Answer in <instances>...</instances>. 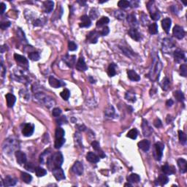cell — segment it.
I'll return each instance as SVG.
<instances>
[{"instance_id": "obj_1", "label": "cell", "mask_w": 187, "mask_h": 187, "mask_svg": "<svg viewBox=\"0 0 187 187\" xmlns=\"http://www.w3.org/2000/svg\"><path fill=\"white\" fill-rule=\"evenodd\" d=\"M64 162L63 155L61 152H56L47 160V165L48 168L53 169L56 167H61Z\"/></svg>"}, {"instance_id": "obj_2", "label": "cell", "mask_w": 187, "mask_h": 187, "mask_svg": "<svg viewBox=\"0 0 187 187\" xmlns=\"http://www.w3.org/2000/svg\"><path fill=\"white\" fill-rule=\"evenodd\" d=\"M162 69V63L160 60L159 59V56H157L156 58H153V65H152V69H151L150 73V78L151 80H156V79L159 78V75H160V72Z\"/></svg>"}, {"instance_id": "obj_3", "label": "cell", "mask_w": 187, "mask_h": 187, "mask_svg": "<svg viewBox=\"0 0 187 187\" xmlns=\"http://www.w3.org/2000/svg\"><path fill=\"white\" fill-rule=\"evenodd\" d=\"M34 98L40 103V104H43L48 108L52 107L53 105L55 104V100L54 98L49 96L45 95L43 93H37L34 94Z\"/></svg>"}, {"instance_id": "obj_4", "label": "cell", "mask_w": 187, "mask_h": 187, "mask_svg": "<svg viewBox=\"0 0 187 187\" xmlns=\"http://www.w3.org/2000/svg\"><path fill=\"white\" fill-rule=\"evenodd\" d=\"M147 8L150 12L151 18L152 20L157 21L160 19V13L157 8L155 6L154 2L153 1H150L147 3Z\"/></svg>"}, {"instance_id": "obj_5", "label": "cell", "mask_w": 187, "mask_h": 187, "mask_svg": "<svg viewBox=\"0 0 187 187\" xmlns=\"http://www.w3.org/2000/svg\"><path fill=\"white\" fill-rule=\"evenodd\" d=\"M17 148V140L14 139L12 137H10L8 139L5 140L3 145V149L7 152H11Z\"/></svg>"}, {"instance_id": "obj_6", "label": "cell", "mask_w": 187, "mask_h": 187, "mask_svg": "<svg viewBox=\"0 0 187 187\" xmlns=\"http://www.w3.org/2000/svg\"><path fill=\"white\" fill-rule=\"evenodd\" d=\"M164 148V145L161 142H157L154 145V151H153V157L157 161L162 160L163 155V150Z\"/></svg>"}, {"instance_id": "obj_7", "label": "cell", "mask_w": 187, "mask_h": 187, "mask_svg": "<svg viewBox=\"0 0 187 187\" xmlns=\"http://www.w3.org/2000/svg\"><path fill=\"white\" fill-rule=\"evenodd\" d=\"M100 36V32L97 31H91L86 36V40L89 43H92V44H95L98 41V38Z\"/></svg>"}, {"instance_id": "obj_8", "label": "cell", "mask_w": 187, "mask_h": 187, "mask_svg": "<svg viewBox=\"0 0 187 187\" xmlns=\"http://www.w3.org/2000/svg\"><path fill=\"white\" fill-rule=\"evenodd\" d=\"M173 34L177 39L181 40L185 36V31L183 29V27L178 26V25H175L173 27Z\"/></svg>"}, {"instance_id": "obj_9", "label": "cell", "mask_w": 187, "mask_h": 187, "mask_svg": "<svg viewBox=\"0 0 187 187\" xmlns=\"http://www.w3.org/2000/svg\"><path fill=\"white\" fill-rule=\"evenodd\" d=\"M142 129H143V134L145 137H149L153 133V129L150 126L146 119H143L142 122Z\"/></svg>"}, {"instance_id": "obj_10", "label": "cell", "mask_w": 187, "mask_h": 187, "mask_svg": "<svg viewBox=\"0 0 187 187\" xmlns=\"http://www.w3.org/2000/svg\"><path fill=\"white\" fill-rule=\"evenodd\" d=\"M52 173L57 181L65 179V174L61 167H56L52 170Z\"/></svg>"}, {"instance_id": "obj_11", "label": "cell", "mask_w": 187, "mask_h": 187, "mask_svg": "<svg viewBox=\"0 0 187 187\" xmlns=\"http://www.w3.org/2000/svg\"><path fill=\"white\" fill-rule=\"evenodd\" d=\"M15 157H16L17 162L19 163L20 165H23V164H26V160H27L26 153L21 151H16L15 153Z\"/></svg>"}, {"instance_id": "obj_12", "label": "cell", "mask_w": 187, "mask_h": 187, "mask_svg": "<svg viewBox=\"0 0 187 187\" xmlns=\"http://www.w3.org/2000/svg\"><path fill=\"white\" fill-rule=\"evenodd\" d=\"M72 171L78 175H81L83 173V165L80 162H75V164L72 167Z\"/></svg>"}, {"instance_id": "obj_13", "label": "cell", "mask_w": 187, "mask_h": 187, "mask_svg": "<svg viewBox=\"0 0 187 187\" xmlns=\"http://www.w3.org/2000/svg\"><path fill=\"white\" fill-rule=\"evenodd\" d=\"M34 130V126L32 124H26L22 129V134L25 137H29L32 135Z\"/></svg>"}, {"instance_id": "obj_14", "label": "cell", "mask_w": 187, "mask_h": 187, "mask_svg": "<svg viewBox=\"0 0 187 187\" xmlns=\"http://www.w3.org/2000/svg\"><path fill=\"white\" fill-rule=\"evenodd\" d=\"M128 34L130 36L132 39H133L135 41H140L142 39L141 34L138 32V29L136 28H131L128 32Z\"/></svg>"}, {"instance_id": "obj_15", "label": "cell", "mask_w": 187, "mask_h": 187, "mask_svg": "<svg viewBox=\"0 0 187 187\" xmlns=\"http://www.w3.org/2000/svg\"><path fill=\"white\" fill-rule=\"evenodd\" d=\"M48 81H49L50 86L53 88H55V89H58V88H60L61 86H65V83L56 79L54 76H50Z\"/></svg>"}, {"instance_id": "obj_16", "label": "cell", "mask_w": 187, "mask_h": 187, "mask_svg": "<svg viewBox=\"0 0 187 187\" xmlns=\"http://www.w3.org/2000/svg\"><path fill=\"white\" fill-rule=\"evenodd\" d=\"M175 43L173 42V40L170 38H164L163 40L162 43V48L163 51H164L166 52L167 49H170V48H173L175 46Z\"/></svg>"}, {"instance_id": "obj_17", "label": "cell", "mask_w": 187, "mask_h": 187, "mask_svg": "<svg viewBox=\"0 0 187 187\" xmlns=\"http://www.w3.org/2000/svg\"><path fill=\"white\" fill-rule=\"evenodd\" d=\"M80 21H81V22L79 23V26L80 27L88 28L91 25V21L90 18L86 15H82L81 17H80Z\"/></svg>"}, {"instance_id": "obj_18", "label": "cell", "mask_w": 187, "mask_h": 187, "mask_svg": "<svg viewBox=\"0 0 187 187\" xmlns=\"http://www.w3.org/2000/svg\"><path fill=\"white\" fill-rule=\"evenodd\" d=\"M17 179L13 177L10 176V175H8L6 176V178L4 179V181H2L3 182V184L2 186H13L16 184L17 183Z\"/></svg>"}, {"instance_id": "obj_19", "label": "cell", "mask_w": 187, "mask_h": 187, "mask_svg": "<svg viewBox=\"0 0 187 187\" xmlns=\"http://www.w3.org/2000/svg\"><path fill=\"white\" fill-rule=\"evenodd\" d=\"M76 69L79 71H83V72L88 69V67L86 65V62H85L83 57H80L78 58V62L76 64Z\"/></svg>"}, {"instance_id": "obj_20", "label": "cell", "mask_w": 187, "mask_h": 187, "mask_svg": "<svg viewBox=\"0 0 187 187\" xmlns=\"http://www.w3.org/2000/svg\"><path fill=\"white\" fill-rule=\"evenodd\" d=\"M162 171L165 175H173V174L175 173V168L173 166H170L167 164H165L162 167Z\"/></svg>"}, {"instance_id": "obj_21", "label": "cell", "mask_w": 187, "mask_h": 187, "mask_svg": "<svg viewBox=\"0 0 187 187\" xmlns=\"http://www.w3.org/2000/svg\"><path fill=\"white\" fill-rule=\"evenodd\" d=\"M173 56L174 58H175V61L177 62V63H179V62H181L182 60H184L185 58V53L180 49H178L174 51Z\"/></svg>"}, {"instance_id": "obj_22", "label": "cell", "mask_w": 187, "mask_h": 187, "mask_svg": "<svg viewBox=\"0 0 187 187\" xmlns=\"http://www.w3.org/2000/svg\"><path fill=\"white\" fill-rule=\"evenodd\" d=\"M14 58L16 61V62L20 65H22L23 67H24V65H26V67H28V60L24 56H23L15 54H14Z\"/></svg>"}, {"instance_id": "obj_23", "label": "cell", "mask_w": 187, "mask_h": 187, "mask_svg": "<svg viewBox=\"0 0 187 187\" xmlns=\"http://www.w3.org/2000/svg\"><path fill=\"white\" fill-rule=\"evenodd\" d=\"M54 8V2L53 1H45L43 2V10L46 13H50L52 12Z\"/></svg>"}, {"instance_id": "obj_24", "label": "cell", "mask_w": 187, "mask_h": 187, "mask_svg": "<svg viewBox=\"0 0 187 187\" xmlns=\"http://www.w3.org/2000/svg\"><path fill=\"white\" fill-rule=\"evenodd\" d=\"M138 147L145 152L148 151L150 149L151 143H150V141L148 140H141V141H140L139 143H138Z\"/></svg>"}, {"instance_id": "obj_25", "label": "cell", "mask_w": 187, "mask_h": 187, "mask_svg": "<svg viewBox=\"0 0 187 187\" xmlns=\"http://www.w3.org/2000/svg\"><path fill=\"white\" fill-rule=\"evenodd\" d=\"M75 56H69L66 55L64 57L63 60L65 63L67 65V66H69V67H73L74 65H75Z\"/></svg>"}, {"instance_id": "obj_26", "label": "cell", "mask_w": 187, "mask_h": 187, "mask_svg": "<svg viewBox=\"0 0 187 187\" xmlns=\"http://www.w3.org/2000/svg\"><path fill=\"white\" fill-rule=\"evenodd\" d=\"M171 23H172V21L170 18H166V19H163L162 21V28L164 29V30L165 31V32L167 34H168L170 32V29L171 27Z\"/></svg>"}, {"instance_id": "obj_27", "label": "cell", "mask_w": 187, "mask_h": 187, "mask_svg": "<svg viewBox=\"0 0 187 187\" xmlns=\"http://www.w3.org/2000/svg\"><path fill=\"white\" fill-rule=\"evenodd\" d=\"M86 160L91 163H97L100 161V157L93 152H89L86 155Z\"/></svg>"}, {"instance_id": "obj_28", "label": "cell", "mask_w": 187, "mask_h": 187, "mask_svg": "<svg viewBox=\"0 0 187 187\" xmlns=\"http://www.w3.org/2000/svg\"><path fill=\"white\" fill-rule=\"evenodd\" d=\"M178 165L179 167L180 172L181 173H185L187 171V162L184 159H179L177 162Z\"/></svg>"}, {"instance_id": "obj_29", "label": "cell", "mask_w": 187, "mask_h": 187, "mask_svg": "<svg viewBox=\"0 0 187 187\" xmlns=\"http://www.w3.org/2000/svg\"><path fill=\"white\" fill-rule=\"evenodd\" d=\"M6 101L7 105L8 107H12L15 104V101H16V97L12 94H6Z\"/></svg>"}, {"instance_id": "obj_30", "label": "cell", "mask_w": 187, "mask_h": 187, "mask_svg": "<svg viewBox=\"0 0 187 187\" xmlns=\"http://www.w3.org/2000/svg\"><path fill=\"white\" fill-rule=\"evenodd\" d=\"M127 75L129 80H132V81H139L140 80V75L132 69H129L127 71Z\"/></svg>"}, {"instance_id": "obj_31", "label": "cell", "mask_w": 187, "mask_h": 187, "mask_svg": "<svg viewBox=\"0 0 187 187\" xmlns=\"http://www.w3.org/2000/svg\"><path fill=\"white\" fill-rule=\"evenodd\" d=\"M91 146L92 148H93L94 150L96 151L99 154V157H101V158H104V157H105V155H104V153H103L102 151L101 150V148H100V143H98L97 141H94L91 143Z\"/></svg>"}, {"instance_id": "obj_32", "label": "cell", "mask_w": 187, "mask_h": 187, "mask_svg": "<svg viewBox=\"0 0 187 187\" xmlns=\"http://www.w3.org/2000/svg\"><path fill=\"white\" fill-rule=\"evenodd\" d=\"M156 181H157V184H158V185L164 186L168 183L169 178L167 175H160V176L158 177V178H157V180Z\"/></svg>"}, {"instance_id": "obj_33", "label": "cell", "mask_w": 187, "mask_h": 187, "mask_svg": "<svg viewBox=\"0 0 187 187\" xmlns=\"http://www.w3.org/2000/svg\"><path fill=\"white\" fill-rule=\"evenodd\" d=\"M109 22H110V19H109L107 17H104H104H102L101 19L97 22L96 26H97V28H101V27H103V26L104 27L105 25H107Z\"/></svg>"}, {"instance_id": "obj_34", "label": "cell", "mask_w": 187, "mask_h": 187, "mask_svg": "<svg viewBox=\"0 0 187 187\" xmlns=\"http://www.w3.org/2000/svg\"><path fill=\"white\" fill-rule=\"evenodd\" d=\"M104 115L108 118H113L115 115V109L113 105H109L104 111Z\"/></svg>"}, {"instance_id": "obj_35", "label": "cell", "mask_w": 187, "mask_h": 187, "mask_svg": "<svg viewBox=\"0 0 187 187\" xmlns=\"http://www.w3.org/2000/svg\"><path fill=\"white\" fill-rule=\"evenodd\" d=\"M127 181L129 183H138L140 181V177L136 173H132L127 177Z\"/></svg>"}, {"instance_id": "obj_36", "label": "cell", "mask_w": 187, "mask_h": 187, "mask_svg": "<svg viewBox=\"0 0 187 187\" xmlns=\"http://www.w3.org/2000/svg\"><path fill=\"white\" fill-rule=\"evenodd\" d=\"M116 65L114 63L110 64L108 67V69H107V74L110 77H113L114 75H116Z\"/></svg>"}, {"instance_id": "obj_37", "label": "cell", "mask_w": 187, "mask_h": 187, "mask_svg": "<svg viewBox=\"0 0 187 187\" xmlns=\"http://www.w3.org/2000/svg\"><path fill=\"white\" fill-rule=\"evenodd\" d=\"M21 178L22 181L26 184H30L31 181H32V176L30 174L26 173H21Z\"/></svg>"}, {"instance_id": "obj_38", "label": "cell", "mask_w": 187, "mask_h": 187, "mask_svg": "<svg viewBox=\"0 0 187 187\" xmlns=\"http://www.w3.org/2000/svg\"><path fill=\"white\" fill-rule=\"evenodd\" d=\"M126 20L131 26H135V25L137 24V19L134 14H129V15H127Z\"/></svg>"}, {"instance_id": "obj_39", "label": "cell", "mask_w": 187, "mask_h": 187, "mask_svg": "<svg viewBox=\"0 0 187 187\" xmlns=\"http://www.w3.org/2000/svg\"><path fill=\"white\" fill-rule=\"evenodd\" d=\"M65 135V132L62 128L58 127L56 129L55 133V139H60V138H63Z\"/></svg>"}, {"instance_id": "obj_40", "label": "cell", "mask_w": 187, "mask_h": 187, "mask_svg": "<svg viewBox=\"0 0 187 187\" xmlns=\"http://www.w3.org/2000/svg\"><path fill=\"white\" fill-rule=\"evenodd\" d=\"M35 173L37 177H43L47 174V171L43 167H37L35 168Z\"/></svg>"}, {"instance_id": "obj_41", "label": "cell", "mask_w": 187, "mask_h": 187, "mask_svg": "<svg viewBox=\"0 0 187 187\" xmlns=\"http://www.w3.org/2000/svg\"><path fill=\"white\" fill-rule=\"evenodd\" d=\"M149 33L151 34H157L158 33V26L156 23H151L148 27Z\"/></svg>"}, {"instance_id": "obj_42", "label": "cell", "mask_w": 187, "mask_h": 187, "mask_svg": "<svg viewBox=\"0 0 187 187\" xmlns=\"http://www.w3.org/2000/svg\"><path fill=\"white\" fill-rule=\"evenodd\" d=\"M173 95L178 102H183L184 100V95L181 91H174Z\"/></svg>"}, {"instance_id": "obj_43", "label": "cell", "mask_w": 187, "mask_h": 187, "mask_svg": "<svg viewBox=\"0 0 187 187\" xmlns=\"http://www.w3.org/2000/svg\"><path fill=\"white\" fill-rule=\"evenodd\" d=\"M178 138H179L180 143L182 145H185L186 143V135L183 131H178Z\"/></svg>"}, {"instance_id": "obj_44", "label": "cell", "mask_w": 187, "mask_h": 187, "mask_svg": "<svg viewBox=\"0 0 187 187\" xmlns=\"http://www.w3.org/2000/svg\"><path fill=\"white\" fill-rule=\"evenodd\" d=\"M65 143V138H60V139H55V143H54V147L55 148L58 149L63 146Z\"/></svg>"}, {"instance_id": "obj_45", "label": "cell", "mask_w": 187, "mask_h": 187, "mask_svg": "<svg viewBox=\"0 0 187 187\" xmlns=\"http://www.w3.org/2000/svg\"><path fill=\"white\" fill-rule=\"evenodd\" d=\"M125 98L127 101L131 102H136V97H135V94L131 93V92H127L125 95Z\"/></svg>"}, {"instance_id": "obj_46", "label": "cell", "mask_w": 187, "mask_h": 187, "mask_svg": "<svg viewBox=\"0 0 187 187\" xmlns=\"http://www.w3.org/2000/svg\"><path fill=\"white\" fill-rule=\"evenodd\" d=\"M118 6L120 8H122V9H126V8H129L130 6V2L125 1V0H121L118 2Z\"/></svg>"}, {"instance_id": "obj_47", "label": "cell", "mask_w": 187, "mask_h": 187, "mask_svg": "<svg viewBox=\"0 0 187 187\" xmlns=\"http://www.w3.org/2000/svg\"><path fill=\"white\" fill-rule=\"evenodd\" d=\"M138 130H137L136 129H132L128 132L126 136H127V138H131V139L135 140L137 138V137H138Z\"/></svg>"}, {"instance_id": "obj_48", "label": "cell", "mask_w": 187, "mask_h": 187, "mask_svg": "<svg viewBox=\"0 0 187 187\" xmlns=\"http://www.w3.org/2000/svg\"><path fill=\"white\" fill-rule=\"evenodd\" d=\"M161 86L164 91H167L170 87V80L167 78H164L161 83Z\"/></svg>"}, {"instance_id": "obj_49", "label": "cell", "mask_w": 187, "mask_h": 187, "mask_svg": "<svg viewBox=\"0 0 187 187\" xmlns=\"http://www.w3.org/2000/svg\"><path fill=\"white\" fill-rule=\"evenodd\" d=\"M60 95L65 100H68L69 98V96H70V91L67 89H65L61 92Z\"/></svg>"}, {"instance_id": "obj_50", "label": "cell", "mask_w": 187, "mask_h": 187, "mask_svg": "<svg viewBox=\"0 0 187 187\" xmlns=\"http://www.w3.org/2000/svg\"><path fill=\"white\" fill-rule=\"evenodd\" d=\"M29 58L32 61H38L40 58V56L37 52H31L29 54Z\"/></svg>"}, {"instance_id": "obj_51", "label": "cell", "mask_w": 187, "mask_h": 187, "mask_svg": "<svg viewBox=\"0 0 187 187\" xmlns=\"http://www.w3.org/2000/svg\"><path fill=\"white\" fill-rule=\"evenodd\" d=\"M180 75L183 77L187 76V67L186 65H181L180 67Z\"/></svg>"}, {"instance_id": "obj_52", "label": "cell", "mask_w": 187, "mask_h": 187, "mask_svg": "<svg viewBox=\"0 0 187 187\" xmlns=\"http://www.w3.org/2000/svg\"><path fill=\"white\" fill-rule=\"evenodd\" d=\"M77 48H78V46L73 41H69V43H68V49H69V51H74L77 50Z\"/></svg>"}, {"instance_id": "obj_53", "label": "cell", "mask_w": 187, "mask_h": 187, "mask_svg": "<svg viewBox=\"0 0 187 187\" xmlns=\"http://www.w3.org/2000/svg\"><path fill=\"white\" fill-rule=\"evenodd\" d=\"M98 15L99 13L97 12V10L95 9V8H93L90 11V17L91 19H96L98 17Z\"/></svg>"}, {"instance_id": "obj_54", "label": "cell", "mask_w": 187, "mask_h": 187, "mask_svg": "<svg viewBox=\"0 0 187 187\" xmlns=\"http://www.w3.org/2000/svg\"><path fill=\"white\" fill-rule=\"evenodd\" d=\"M109 32H110L109 28L107 27V26H104V27H103V29L100 32V36H106L109 34Z\"/></svg>"}, {"instance_id": "obj_55", "label": "cell", "mask_w": 187, "mask_h": 187, "mask_svg": "<svg viewBox=\"0 0 187 187\" xmlns=\"http://www.w3.org/2000/svg\"><path fill=\"white\" fill-rule=\"evenodd\" d=\"M61 112H62V111H61V109L58 108V107H55V108L53 110L52 114L54 117H58L61 114Z\"/></svg>"}, {"instance_id": "obj_56", "label": "cell", "mask_w": 187, "mask_h": 187, "mask_svg": "<svg viewBox=\"0 0 187 187\" xmlns=\"http://www.w3.org/2000/svg\"><path fill=\"white\" fill-rule=\"evenodd\" d=\"M153 125L157 128H160L162 126V121L160 118H156V119L153 121Z\"/></svg>"}, {"instance_id": "obj_57", "label": "cell", "mask_w": 187, "mask_h": 187, "mask_svg": "<svg viewBox=\"0 0 187 187\" xmlns=\"http://www.w3.org/2000/svg\"><path fill=\"white\" fill-rule=\"evenodd\" d=\"M115 16L116 17V19H123L124 18V13L120 10L116 11Z\"/></svg>"}, {"instance_id": "obj_58", "label": "cell", "mask_w": 187, "mask_h": 187, "mask_svg": "<svg viewBox=\"0 0 187 187\" xmlns=\"http://www.w3.org/2000/svg\"><path fill=\"white\" fill-rule=\"evenodd\" d=\"M10 22L9 21H5V22H2L1 23V25H0V26H1V29H3V30H5V29H6L7 28L9 27L10 26Z\"/></svg>"}, {"instance_id": "obj_59", "label": "cell", "mask_w": 187, "mask_h": 187, "mask_svg": "<svg viewBox=\"0 0 187 187\" xmlns=\"http://www.w3.org/2000/svg\"><path fill=\"white\" fill-rule=\"evenodd\" d=\"M25 168H26V170H27L28 171L33 172V171H34L33 170L34 169V167L32 163H27V164H26V165H25ZM34 170H35V169H34Z\"/></svg>"}, {"instance_id": "obj_60", "label": "cell", "mask_w": 187, "mask_h": 187, "mask_svg": "<svg viewBox=\"0 0 187 187\" xmlns=\"http://www.w3.org/2000/svg\"><path fill=\"white\" fill-rule=\"evenodd\" d=\"M56 122H58V124H64L65 122H67V118L65 116H62L61 117V118H58V120H56Z\"/></svg>"}, {"instance_id": "obj_61", "label": "cell", "mask_w": 187, "mask_h": 187, "mask_svg": "<svg viewBox=\"0 0 187 187\" xmlns=\"http://www.w3.org/2000/svg\"><path fill=\"white\" fill-rule=\"evenodd\" d=\"M5 10H6V5H5L3 2H2V3H1V12H0L1 15H2V14L4 13Z\"/></svg>"}, {"instance_id": "obj_62", "label": "cell", "mask_w": 187, "mask_h": 187, "mask_svg": "<svg viewBox=\"0 0 187 187\" xmlns=\"http://www.w3.org/2000/svg\"><path fill=\"white\" fill-rule=\"evenodd\" d=\"M173 104V100H171V99H170V100H168L166 102V105H167V107H171Z\"/></svg>"}, {"instance_id": "obj_63", "label": "cell", "mask_w": 187, "mask_h": 187, "mask_svg": "<svg viewBox=\"0 0 187 187\" xmlns=\"http://www.w3.org/2000/svg\"><path fill=\"white\" fill-rule=\"evenodd\" d=\"M89 80H91V83H94V79L93 78H92V77L91 76H90V77H89Z\"/></svg>"}, {"instance_id": "obj_64", "label": "cell", "mask_w": 187, "mask_h": 187, "mask_svg": "<svg viewBox=\"0 0 187 187\" xmlns=\"http://www.w3.org/2000/svg\"><path fill=\"white\" fill-rule=\"evenodd\" d=\"M132 184H129V183H127V184H124V186H132Z\"/></svg>"}]
</instances>
